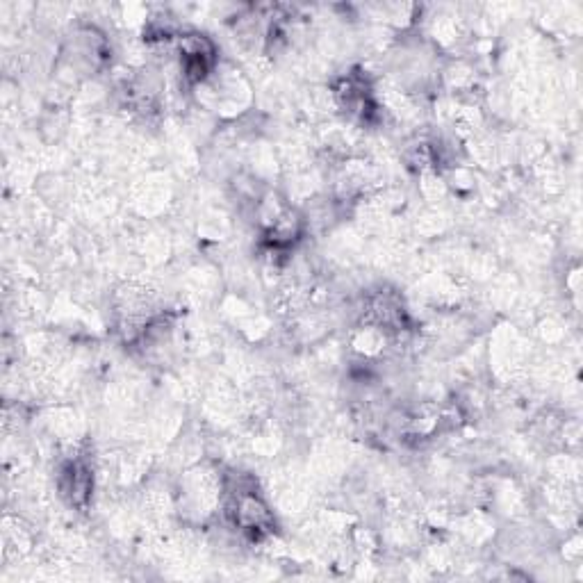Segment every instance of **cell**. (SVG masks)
<instances>
[{"label": "cell", "mask_w": 583, "mask_h": 583, "mask_svg": "<svg viewBox=\"0 0 583 583\" xmlns=\"http://www.w3.org/2000/svg\"><path fill=\"white\" fill-rule=\"evenodd\" d=\"M92 488H94V474L92 470H89L87 463L71 461L62 467L60 490L71 506H78V508L85 506L89 502V497H92Z\"/></svg>", "instance_id": "cell-1"}]
</instances>
